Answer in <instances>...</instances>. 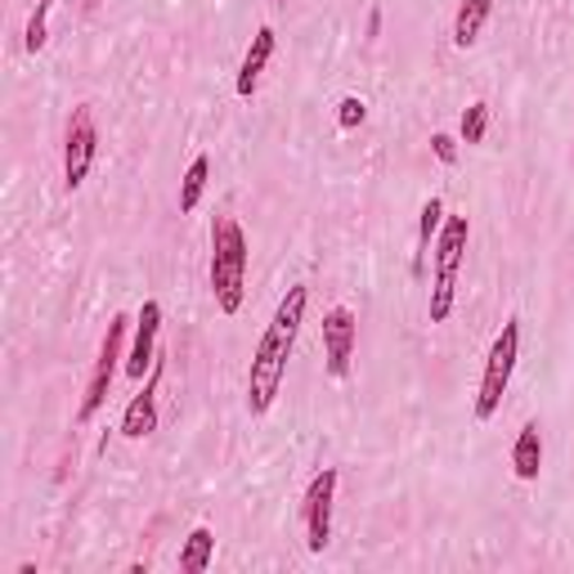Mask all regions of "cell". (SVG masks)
Returning <instances> with one entry per match:
<instances>
[{
    "label": "cell",
    "instance_id": "18",
    "mask_svg": "<svg viewBox=\"0 0 574 574\" xmlns=\"http://www.w3.org/2000/svg\"><path fill=\"white\" fill-rule=\"evenodd\" d=\"M50 6H54V0H36V10H32V19H28V36H23L28 54H36V50L45 45V19H50Z\"/></svg>",
    "mask_w": 574,
    "mask_h": 574
},
{
    "label": "cell",
    "instance_id": "14",
    "mask_svg": "<svg viewBox=\"0 0 574 574\" xmlns=\"http://www.w3.org/2000/svg\"><path fill=\"white\" fill-rule=\"evenodd\" d=\"M440 225H445V202H440V198H426V206H422V225H417V256H413V274H422V269H426V252H431V243H436Z\"/></svg>",
    "mask_w": 574,
    "mask_h": 574
},
{
    "label": "cell",
    "instance_id": "5",
    "mask_svg": "<svg viewBox=\"0 0 574 574\" xmlns=\"http://www.w3.org/2000/svg\"><path fill=\"white\" fill-rule=\"evenodd\" d=\"M99 153V130H95V108L82 104L67 121V139H63V184L67 189H82L91 167Z\"/></svg>",
    "mask_w": 574,
    "mask_h": 574
},
{
    "label": "cell",
    "instance_id": "6",
    "mask_svg": "<svg viewBox=\"0 0 574 574\" xmlns=\"http://www.w3.org/2000/svg\"><path fill=\"white\" fill-rule=\"evenodd\" d=\"M126 315H117L113 323H108V332H104V346H99V359H95V373H91V386H86V400H82V422H91L99 408H104V400H108V386H113V378H117V364H121V346H126Z\"/></svg>",
    "mask_w": 574,
    "mask_h": 574
},
{
    "label": "cell",
    "instance_id": "8",
    "mask_svg": "<svg viewBox=\"0 0 574 574\" xmlns=\"http://www.w3.org/2000/svg\"><path fill=\"white\" fill-rule=\"evenodd\" d=\"M354 337H359V323L346 306H332L323 315V359H328V378H346L350 373V359H354Z\"/></svg>",
    "mask_w": 574,
    "mask_h": 574
},
{
    "label": "cell",
    "instance_id": "13",
    "mask_svg": "<svg viewBox=\"0 0 574 574\" xmlns=\"http://www.w3.org/2000/svg\"><path fill=\"white\" fill-rule=\"evenodd\" d=\"M489 14H493V0H463V10H458V19H454V45H458V50H471V45L480 41Z\"/></svg>",
    "mask_w": 574,
    "mask_h": 574
},
{
    "label": "cell",
    "instance_id": "1",
    "mask_svg": "<svg viewBox=\"0 0 574 574\" xmlns=\"http://www.w3.org/2000/svg\"><path fill=\"white\" fill-rule=\"evenodd\" d=\"M306 306H310V287H306V283L287 287V297L278 301L269 328H265L261 341H256L252 369H247V408H252V417L269 413L274 400H278L283 373H287V354H293V341H297V332H301Z\"/></svg>",
    "mask_w": 574,
    "mask_h": 574
},
{
    "label": "cell",
    "instance_id": "4",
    "mask_svg": "<svg viewBox=\"0 0 574 574\" xmlns=\"http://www.w3.org/2000/svg\"><path fill=\"white\" fill-rule=\"evenodd\" d=\"M467 252V215H449L436 234V287H431V323H445L454 315V287H458V265Z\"/></svg>",
    "mask_w": 574,
    "mask_h": 574
},
{
    "label": "cell",
    "instance_id": "19",
    "mask_svg": "<svg viewBox=\"0 0 574 574\" xmlns=\"http://www.w3.org/2000/svg\"><path fill=\"white\" fill-rule=\"evenodd\" d=\"M364 117H369V104L359 99V95H346V99H341V108H337V126H341V130H354Z\"/></svg>",
    "mask_w": 574,
    "mask_h": 574
},
{
    "label": "cell",
    "instance_id": "20",
    "mask_svg": "<svg viewBox=\"0 0 574 574\" xmlns=\"http://www.w3.org/2000/svg\"><path fill=\"white\" fill-rule=\"evenodd\" d=\"M431 153H436L445 167H454L458 162V139L454 135H431Z\"/></svg>",
    "mask_w": 574,
    "mask_h": 574
},
{
    "label": "cell",
    "instance_id": "15",
    "mask_svg": "<svg viewBox=\"0 0 574 574\" xmlns=\"http://www.w3.org/2000/svg\"><path fill=\"white\" fill-rule=\"evenodd\" d=\"M211 556H215V534H211L206 525H198V530L184 539V548H180V570H184V574H202V570L211 565Z\"/></svg>",
    "mask_w": 574,
    "mask_h": 574
},
{
    "label": "cell",
    "instance_id": "16",
    "mask_svg": "<svg viewBox=\"0 0 574 574\" xmlns=\"http://www.w3.org/2000/svg\"><path fill=\"white\" fill-rule=\"evenodd\" d=\"M206 176H211V162H206V158H193L189 171H184V180H180V215L198 211V202H202V193H206Z\"/></svg>",
    "mask_w": 574,
    "mask_h": 574
},
{
    "label": "cell",
    "instance_id": "3",
    "mask_svg": "<svg viewBox=\"0 0 574 574\" xmlns=\"http://www.w3.org/2000/svg\"><path fill=\"white\" fill-rule=\"evenodd\" d=\"M517 354H521V319H508L489 346V359H485V378H480V395H476L480 422H489L502 408V395H508L512 373H517Z\"/></svg>",
    "mask_w": 574,
    "mask_h": 574
},
{
    "label": "cell",
    "instance_id": "7",
    "mask_svg": "<svg viewBox=\"0 0 574 574\" xmlns=\"http://www.w3.org/2000/svg\"><path fill=\"white\" fill-rule=\"evenodd\" d=\"M332 498H337V467H323V471L310 480L306 502H301L306 548H310V552H323L328 539H332Z\"/></svg>",
    "mask_w": 574,
    "mask_h": 574
},
{
    "label": "cell",
    "instance_id": "2",
    "mask_svg": "<svg viewBox=\"0 0 574 574\" xmlns=\"http://www.w3.org/2000/svg\"><path fill=\"white\" fill-rule=\"evenodd\" d=\"M247 234L234 215H215L211 225V293H215V306L225 315H238L243 310V293H247Z\"/></svg>",
    "mask_w": 574,
    "mask_h": 574
},
{
    "label": "cell",
    "instance_id": "12",
    "mask_svg": "<svg viewBox=\"0 0 574 574\" xmlns=\"http://www.w3.org/2000/svg\"><path fill=\"white\" fill-rule=\"evenodd\" d=\"M539 467H543L539 422H525L521 436H517V445H512V471H517V480H539Z\"/></svg>",
    "mask_w": 574,
    "mask_h": 574
},
{
    "label": "cell",
    "instance_id": "9",
    "mask_svg": "<svg viewBox=\"0 0 574 574\" xmlns=\"http://www.w3.org/2000/svg\"><path fill=\"white\" fill-rule=\"evenodd\" d=\"M158 328H162V306L158 301H144L139 319H135V346L126 354V378L144 382V373H153V346H158Z\"/></svg>",
    "mask_w": 574,
    "mask_h": 574
},
{
    "label": "cell",
    "instance_id": "10",
    "mask_svg": "<svg viewBox=\"0 0 574 574\" xmlns=\"http://www.w3.org/2000/svg\"><path fill=\"white\" fill-rule=\"evenodd\" d=\"M158 382H162V364H153L144 391L121 413V436L126 440H144V436H153V431H158Z\"/></svg>",
    "mask_w": 574,
    "mask_h": 574
},
{
    "label": "cell",
    "instance_id": "17",
    "mask_svg": "<svg viewBox=\"0 0 574 574\" xmlns=\"http://www.w3.org/2000/svg\"><path fill=\"white\" fill-rule=\"evenodd\" d=\"M485 130H489V104H471V108L463 113V126H458L463 144H480Z\"/></svg>",
    "mask_w": 574,
    "mask_h": 574
},
{
    "label": "cell",
    "instance_id": "11",
    "mask_svg": "<svg viewBox=\"0 0 574 574\" xmlns=\"http://www.w3.org/2000/svg\"><path fill=\"white\" fill-rule=\"evenodd\" d=\"M269 59H274V28H256V36H252V45H247V54H243V67H238V95H243V99L256 95L261 72L269 67Z\"/></svg>",
    "mask_w": 574,
    "mask_h": 574
}]
</instances>
